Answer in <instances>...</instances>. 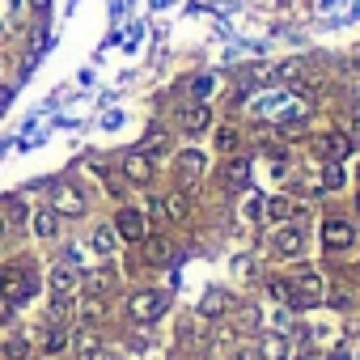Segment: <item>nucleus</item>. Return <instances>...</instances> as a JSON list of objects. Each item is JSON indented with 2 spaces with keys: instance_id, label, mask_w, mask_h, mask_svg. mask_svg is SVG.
Masks as SVG:
<instances>
[{
  "instance_id": "obj_1",
  "label": "nucleus",
  "mask_w": 360,
  "mask_h": 360,
  "mask_svg": "<svg viewBox=\"0 0 360 360\" xmlns=\"http://www.w3.org/2000/svg\"><path fill=\"white\" fill-rule=\"evenodd\" d=\"M284 288H288V305L292 309H309V305H322V297H326V288H322V276L318 271H297L292 280H284Z\"/></svg>"
},
{
  "instance_id": "obj_12",
  "label": "nucleus",
  "mask_w": 360,
  "mask_h": 360,
  "mask_svg": "<svg viewBox=\"0 0 360 360\" xmlns=\"http://www.w3.org/2000/svg\"><path fill=\"white\" fill-rule=\"evenodd\" d=\"M263 217L276 221V225H288V221L297 217V200H288V195H271V200L263 204Z\"/></svg>"
},
{
  "instance_id": "obj_5",
  "label": "nucleus",
  "mask_w": 360,
  "mask_h": 360,
  "mask_svg": "<svg viewBox=\"0 0 360 360\" xmlns=\"http://www.w3.org/2000/svg\"><path fill=\"white\" fill-rule=\"evenodd\" d=\"M271 250L280 255V259H297V255H305V229L301 225H280L276 233H271Z\"/></svg>"
},
{
  "instance_id": "obj_6",
  "label": "nucleus",
  "mask_w": 360,
  "mask_h": 360,
  "mask_svg": "<svg viewBox=\"0 0 360 360\" xmlns=\"http://www.w3.org/2000/svg\"><path fill=\"white\" fill-rule=\"evenodd\" d=\"M115 233H119L123 242H144V238H148V221H144V212H140V208H119V217H115Z\"/></svg>"
},
{
  "instance_id": "obj_29",
  "label": "nucleus",
  "mask_w": 360,
  "mask_h": 360,
  "mask_svg": "<svg viewBox=\"0 0 360 360\" xmlns=\"http://www.w3.org/2000/svg\"><path fill=\"white\" fill-rule=\"evenodd\" d=\"M5 208H9V217H13V221H26V217H30V212H26V200H18V195H9V200H5Z\"/></svg>"
},
{
  "instance_id": "obj_17",
  "label": "nucleus",
  "mask_w": 360,
  "mask_h": 360,
  "mask_svg": "<svg viewBox=\"0 0 360 360\" xmlns=\"http://www.w3.org/2000/svg\"><path fill=\"white\" fill-rule=\"evenodd\" d=\"M225 309H229V292H221V288L204 292V301H200V314H204V318H221Z\"/></svg>"
},
{
  "instance_id": "obj_2",
  "label": "nucleus",
  "mask_w": 360,
  "mask_h": 360,
  "mask_svg": "<svg viewBox=\"0 0 360 360\" xmlns=\"http://www.w3.org/2000/svg\"><path fill=\"white\" fill-rule=\"evenodd\" d=\"M34 288H39V280H34V271H18V267H9V271H0V301H9L13 309L22 305V301H30L34 297Z\"/></svg>"
},
{
  "instance_id": "obj_18",
  "label": "nucleus",
  "mask_w": 360,
  "mask_h": 360,
  "mask_svg": "<svg viewBox=\"0 0 360 360\" xmlns=\"http://www.w3.org/2000/svg\"><path fill=\"white\" fill-rule=\"evenodd\" d=\"M343 183H347L343 161H326V169H322V191H339Z\"/></svg>"
},
{
  "instance_id": "obj_23",
  "label": "nucleus",
  "mask_w": 360,
  "mask_h": 360,
  "mask_svg": "<svg viewBox=\"0 0 360 360\" xmlns=\"http://www.w3.org/2000/svg\"><path fill=\"white\" fill-rule=\"evenodd\" d=\"M144 255H148V263H165V259H169V242H165V238H153Z\"/></svg>"
},
{
  "instance_id": "obj_34",
  "label": "nucleus",
  "mask_w": 360,
  "mask_h": 360,
  "mask_svg": "<svg viewBox=\"0 0 360 360\" xmlns=\"http://www.w3.org/2000/svg\"><path fill=\"white\" fill-rule=\"evenodd\" d=\"M9 318H13V305H9V301H0V322H9Z\"/></svg>"
},
{
  "instance_id": "obj_8",
  "label": "nucleus",
  "mask_w": 360,
  "mask_h": 360,
  "mask_svg": "<svg viewBox=\"0 0 360 360\" xmlns=\"http://www.w3.org/2000/svg\"><path fill=\"white\" fill-rule=\"evenodd\" d=\"M123 178L131 187H148L153 183V157L148 153H127L123 157Z\"/></svg>"
},
{
  "instance_id": "obj_16",
  "label": "nucleus",
  "mask_w": 360,
  "mask_h": 360,
  "mask_svg": "<svg viewBox=\"0 0 360 360\" xmlns=\"http://www.w3.org/2000/svg\"><path fill=\"white\" fill-rule=\"evenodd\" d=\"M89 246H94L98 255H115V250H119V233H115V225H98L94 238H89Z\"/></svg>"
},
{
  "instance_id": "obj_33",
  "label": "nucleus",
  "mask_w": 360,
  "mask_h": 360,
  "mask_svg": "<svg viewBox=\"0 0 360 360\" xmlns=\"http://www.w3.org/2000/svg\"><path fill=\"white\" fill-rule=\"evenodd\" d=\"M297 360H326V356H322V352H318V347H309V343H305V347H301V352H297Z\"/></svg>"
},
{
  "instance_id": "obj_31",
  "label": "nucleus",
  "mask_w": 360,
  "mask_h": 360,
  "mask_svg": "<svg viewBox=\"0 0 360 360\" xmlns=\"http://www.w3.org/2000/svg\"><path fill=\"white\" fill-rule=\"evenodd\" d=\"M85 360H119V352H110V347H94V352H85Z\"/></svg>"
},
{
  "instance_id": "obj_24",
  "label": "nucleus",
  "mask_w": 360,
  "mask_h": 360,
  "mask_svg": "<svg viewBox=\"0 0 360 360\" xmlns=\"http://www.w3.org/2000/svg\"><path fill=\"white\" fill-rule=\"evenodd\" d=\"M110 284H115V276H110V271H98V276H89V284H85V288H89V297H102Z\"/></svg>"
},
{
  "instance_id": "obj_13",
  "label": "nucleus",
  "mask_w": 360,
  "mask_h": 360,
  "mask_svg": "<svg viewBox=\"0 0 360 360\" xmlns=\"http://www.w3.org/2000/svg\"><path fill=\"white\" fill-rule=\"evenodd\" d=\"M318 148H322V157H326V161H343V157L352 153V140H347L343 131H326V136L318 140Z\"/></svg>"
},
{
  "instance_id": "obj_32",
  "label": "nucleus",
  "mask_w": 360,
  "mask_h": 360,
  "mask_svg": "<svg viewBox=\"0 0 360 360\" xmlns=\"http://www.w3.org/2000/svg\"><path fill=\"white\" fill-rule=\"evenodd\" d=\"M77 347H81V352H94V347H98V339H94L89 330H81V335H77Z\"/></svg>"
},
{
  "instance_id": "obj_7",
  "label": "nucleus",
  "mask_w": 360,
  "mask_h": 360,
  "mask_svg": "<svg viewBox=\"0 0 360 360\" xmlns=\"http://www.w3.org/2000/svg\"><path fill=\"white\" fill-rule=\"evenodd\" d=\"M352 242H356V229L347 221H339V217H326L322 221V246L326 250H347Z\"/></svg>"
},
{
  "instance_id": "obj_3",
  "label": "nucleus",
  "mask_w": 360,
  "mask_h": 360,
  "mask_svg": "<svg viewBox=\"0 0 360 360\" xmlns=\"http://www.w3.org/2000/svg\"><path fill=\"white\" fill-rule=\"evenodd\" d=\"M165 309H169V297H165L161 288H140V292L127 297V314H131L136 322H157Z\"/></svg>"
},
{
  "instance_id": "obj_22",
  "label": "nucleus",
  "mask_w": 360,
  "mask_h": 360,
  "mask_svg": "<svg viewBox=\"0 0 360 360\" xmlns=\"http://www.w3.org/2000/svg\"><path fill=\"white\" fill-rule=\"evenodd\" d=\"M43 347H47L51 356H56V352H64V347H68V330H64V326H51V330L43 335Z\"/></svg>"
},
{
  "instance_id": "obj_28",
  "label": "nucleus",
  "mask_w": 360,
  "mask_h": 360,
  "mask_svg": "<svg viewBox=\"0 0 360 360\" xmlns=\"http://www.w3.org/2000/svg\"><path fill=\"white\" fill-rule=\"evenodd\" d=\"M81 314H85V318H102V314H106V301H102V297H85Z\"/></svg>"
},
{
  "instance_id": "obj_36",
  "label": "nucleus",
  "mask_w": 360,
  "mask_h": 360,
  "mask_svg": "<svg viewBox=\"0 0 360 360\" xmlns=\"http://www.w3.org/2000/svg\"><path fill=\"white\" fill-rule=\"evenodd\" d=\"M5 229H9V221H5V217H0V238H5Z\"/></svg>"
},
{
  "instance_id": "obj_11",
  "label": "nucleus",
  "mask_w": 360,
  "mask_h": 360,
  "mask_svg": "<svg viewBox=\"0 0 360 360\" xmlns=\"http://www.w3.org/2000/svg\"><path fill=\"white\" fill-rule=\"evenodd\" d=\"M187 217H191L187 191H169V195L161 200V221H187Z\"/></svg>"
},
{
  "instance_id": "obj_30",
  "label": "nucleus",
  "mask_w": 360,
  "mask_h": 360,
  "mask_svg": "<svg viewBox=\"0 0 360 360\" xmlns=\"http://www.w3.org/2000/svg\"><path fill=\"white\" fill-rule=\"evenodd\" d=\"M212 85H217L212 77H195V85H191V89H195V98H208V94H212Z\"/></svg>"
},
{
  "instance_id": "obj_20",
  "label": "nucleus",
  "mask_w": 360,
  "mask_h": 360,
  "mask_svg": "<svg viewBox=\"0 0 360 360\" xmlns=\"http://www.w3.org/2000/svg\"><path fill=\"white\" fill-rule=\"evenodd\" d=\"M165 148H169V140H165V131H161V127H153V131L144 136V148H140V153H148V157H157V153H165Z\"/></svg>"
},
{
  "instance_id": "obj_27",
  "label": "nucleus",
  "mask_w": 360,
  "mask_h": 360,
  "mask_svg": "<svg viewBox=\"0 0 360 360\" xmlns=\"http://www.w3.org/2000/svg\"><path fill=\"white\" fill-rule=\"evenodd\" d=\"M217 148H221V153H233V148H238V131H233V127H221V131H217Z\"/></svg>"
},
{
  "instance_id": "obj_14",
  "label": "nucleus",
  "mask_w": 360,
  "mask_h": 360,
  "mask_svg": "<svg viewBox=\"0 0 360 360\" xmlns=\"http://www.w3.org/2000/svg\"><path fill=\"white\" fill-rule=\"evenodd\" d=\"M178 178H183V187H195L204 178V157L200 153H183L178 157Z\"/></svg>"
},
{
  "instance_id": "obj_10",
  "label": "nucleus",
  "mask_w": 360,
  "mask_h": 360,
  "mask_svg": "<svg viewBox=\"0 0 360 360\" xmlns=\"http://www.w3.org/2000/svg\"><path fill=\"white\" fill-rule=\"evenodd\" d=\"M77 284H81V271H77L72 263L51 267V292H56V297H72V292H77Z\"/></svg>"
},
{
  "instance_id": "obj_35",
  "label": "nucleus",
  "mask_w": 360,
  "mask_h": 360,
  "mask_svg": "<svg viewBox=\"0 0 360 360\" xmlns=\"http://www.w3.org/2000/svg\"><path fill=\"white\" fill-rule=\"evenodd\" d=\"M233 360H259V356H255V347H242V352H238Z\"/></svg>"
},
{
  "instance_id": "obj_26",
  "label": "nucleus",
  "mask_w": 360,
  "mask_h": 360,
  "mask_svg": "<svg viewBox=\"0 0 360 360\" xmlns=\"http://www.w3.org/2000/svg\"><path fill=\"white\" fill-rule=\"evenodd\" d=\"M225 183H229V187H242V183H246V161H242V157H238V161H229Z\"/></svg>"
},
{
  "instance_id": "obj_21",
  "label": "nucleus",
  "mask_w": 360,
  "mask_h": 360,
  "mask_svg": "<svg viewBox=\"0 0 360 360\" xmlns=\"http://www.w3.org/2000/svg\"><path fill=\"white\" fill-rule=\"evenodd\" d=\"M68 314H72V301H68V297H56V301H51V309H47V322H51V326H60V322H68Z\"/></svg>"
},
{
  "instance_id": "obj_25",
  "label": "nucleus",
  "mask_w": 360,
  "mask_h": 360,
  "mask_svg": "<svg viewBox=\"0 0 360 360\" xmlns=\"http://www.w3.org/2000/svg\"><path fill=\"white\" fill-rule=\"evenodd\" d=\"M5 356H9V360H26V356H30V343L18 335V339H9V343H5Z\"/></svg>"
},
{
  "instance_id": "obj_19",
  "label": "nucleus",
  "mask_w": 360,
  "mask_h": 360,
  "mask_svg": "<svg viewBox=\"0 0 360 360\" xmlns=\"http://www.w3.org/2000/svg\"><path fill=\"white\" fill-rule=\"evenodd\" d=\"M34 233H39V238H56V233H60V217H56L51 208L34 212Z\"/></svg>"
},
{
  "instance_id": "obj_9",
  "label": "nucleus",
  "mask_w": 360,
  "mask_h": 360,
  "mask_svg": "<svg viewBox=\"0 0 360 360\" xmlns=\"http://www.w3.org/2000/svg\"><path fill=\"white\" fill-rule=\"evenodd\" d=\"M178 123H183V131L200 136V131H208V127H212V106H208V102H191V106H183Z\"/></svg>"
},
{
  "instance_id": "obj_37",
  "label": "nucleus",
  "mask_w": 360,
  "mask_h": 360,
  "mask_svg": "<svg viewBox=\"0 0 360 360\" xmlns=\"http://www.w3.org/2000/svg\"><path fill=\"white\" fill-rule=\"evenodd\" d=\"M356 60H360V56H356Z\"/></svg>"
},
{
  "instance_id": "obj_4",
  "label": "nucleus",
  "mask_w": 360,
  "mask_h": 360,
  "mask_svg": "<svg viewBox=\"0 0 360 360\" xmlns=\"http://www.w3.org/2000/svg\"><path fill=\"white\" fill-rule=\"evenodd\" d=\"M47 200H51V212L56 217H85V191L81 187H72V183H51V191H47Z\"/></svg>"
},
{
  "instance_id": "obj_15",
  "label": "nucleus",
  "mask_w": 360,
  "mask_h": 360,
  "mask_svg": "<svg viewBox=\"0 0 360 360\" xmlns=\"http://www.w3.org/2000/svg\"><path fill=\"white\" fill-rule=\"evenodd\" d=\"M255 356L259 360H288V339L284 335H263V343H259Z\"/></svg>"
}]
</instances>
